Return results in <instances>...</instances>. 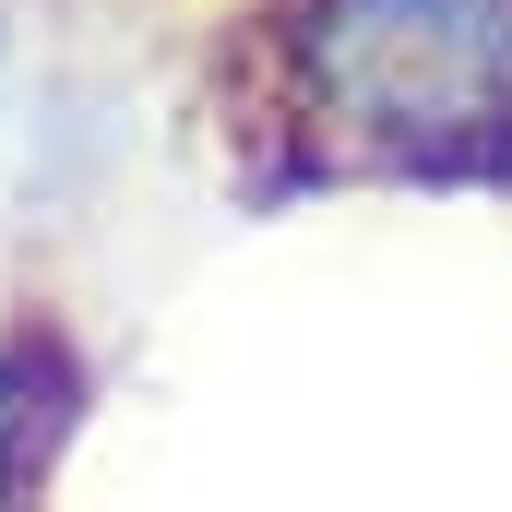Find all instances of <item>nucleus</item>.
<instances>
[{
  "mask_svg": "<svg viewBox=\"0 0 512 512\" xmlns=\"http://www.w3.org/2000/svg\"><path fill=\"white\" fill-rule=\"evenodd\" d=\"M48 393L60 370L36 346H0V512H36V465H48Z\"/></svg>",
  "mask_w": 512,
  "mask_h": 512,
  "instance_id": "2",
  "label": "nucleus"
},
{
  "mask_svg": "<svg viewBox=\"0 0 512 512\" xmlns=\"http://www.w3.org/2000/svg\"><path fill=\"white\" fill-rule=\"evenodd\" d=\"M298 60L358 155L477 167L512 143V0H310Z\"/></svg>",
  "mask_w": 512,
  "mask_h": 512,
  "instance_id": "1",
  "label": "nucleus"
}]
</instances>
